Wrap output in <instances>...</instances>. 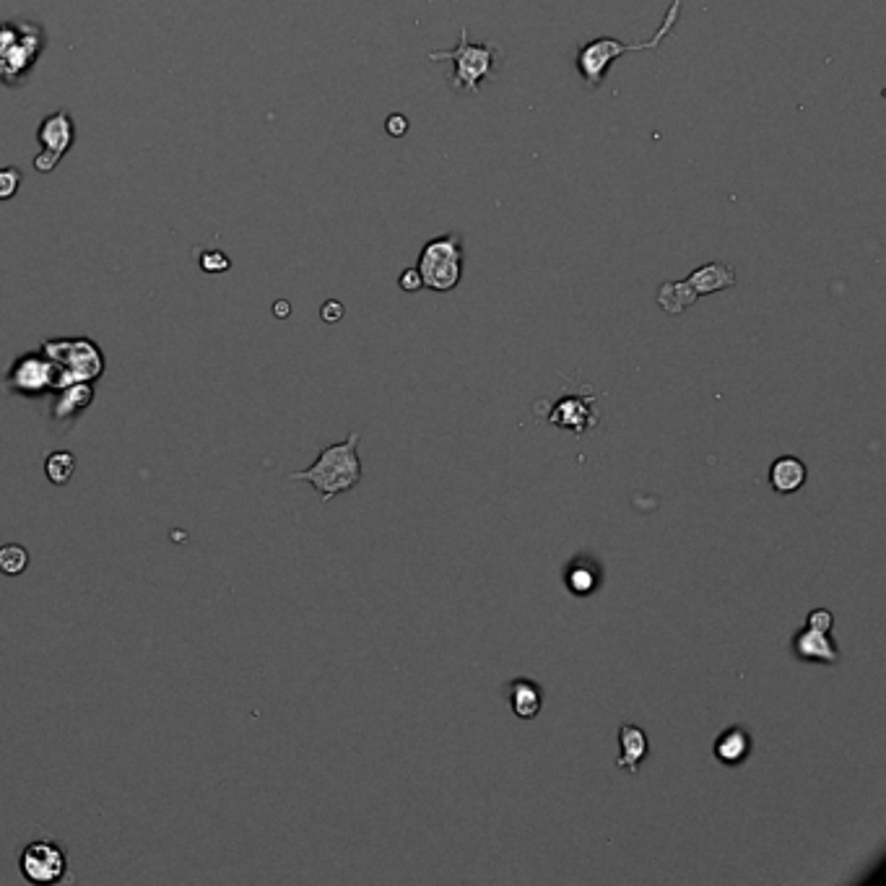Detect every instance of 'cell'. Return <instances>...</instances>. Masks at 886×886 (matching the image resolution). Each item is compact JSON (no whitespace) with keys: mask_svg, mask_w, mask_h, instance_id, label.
<instances>
[{"mask_svg":"<svg viewBox=\"0 0 886 886\" xmlns=\"http://www.w3.org/2000/svg\"><path fill=\"white\" fill-rule=\"evenodd\" d=\"M42 50V37L34 26L0 24V81L16 84Z\"/></svg>","mask_w":886,"mask_h":886,"instance_id":"6","label":"cell"},{"mask_svg":"<svg viewBox=\"0 0 886 886\" xmlns=\"http://www.w3.org/2000/svg\"><path fill=\"white\" fill-rule=\"evenodd\" d=\"M94 401V388L91 382H73L58 390V401L52 406V419L55 421H71L81 416Z\"/></svg>","mask_w":886,"mask_h":886,"instance_id":"16","label":"cell"},{"mask_svg":"<svg viewBox=\"0 0 886 886\" xmlns=\"http://www.w3.org/2000/svg\"><path fill=\"white\" fill-rule=\"evenodd\" d=\"M320 315H323L325 323H338V320L343 317L341 302H333V299H330V302H325L323 310H320Z\"/></svg>","mask_w":886,"mask_h":886,"instance_id":"27","label":"cell"},{"mask_svg":"<svg viewBox=\"0 0 886 886\" xmlns=\"http://www.w3.org/2000/svg\"><path fill=\"white\" fill-rule=\"evenodd\" d=\"M42 354L58 369V390L73 382H94L104 372V356L89 338H55L42 346Z\"/></svg>","mask_w":886,"mask_h":886,"instance_id":"4","label":"cell"},{"mask_svg":"<svg viewBox=\"0 0 886 886\" xmlns=\"http://www.w3.org/2000/svg\"><path fill=\"white\" fill-rule=\"evenodd\" d=\"M809 468L796 455H783L770 466V486L777 494H796L806 484Z\"/></svg>","mask_w":886,"mask_h":886,"instance_id":"17","label":"cell"},{"mask_svg":"<svg viewBox=\"0 0 886 886\" xmlns=\"http://www.w3.org/2000/svg\"><path fill=\"white\" fill-rule=\"evenodd\" d=\"M39 143H42V154L34 159V167L39 172H52L58 167L60 156L73 146V138H76V128H73V120L68 112H52L50 117L42 120L37 133Z\"/></svg>","mask_w":886,"mask_h":886,"instance_id":"9","label":"cell"},{"mask_svg":"<svg viewBox=\"0 0 886 886\" xmlns=\"http://www.w3.org/2000/svg\"><path fill=\"white\" fill-rule=\"evenodd\" d=\"M686 284H689V289H692L697 297H710V294L733 289V286H736V271H733V266L723 263V260H712L707 266L692 271V276L686 279Z\"/></svg>","mask_w":886,"mask_h":886,"instance_id":"12","label":"cell"},{"mask_svg":"<svg viewBox=\"0 0 886 886\" xmlns=\"http://www.w3.org/2000/svg\"><path fill=\"white\" fill-rule=\"evenodd\" d=\"M751 749H754V741H751L749 731L746 728H725L718 738H715V746H712V754L725 767H738L749 759Z\"/></svg>","mask_w":886,"mask_h":886,"instance_id":"13","label":"cell"},{"mask_svg":"<svg viewBox=\"0 0 886 886\" xmlns=\"http://www.w3.org/2000/svg\"><path fill=\"white\" fill-rule=\"evenodd\" d=\"M507 702H510V710L520 720H531L544 707V692H541V686L536 681L523 676V679H512L507 684Z\"/></svg>","mask_w":886,"mask_h":886,"instance_id":"15","label":"cell"},{"mask_svg":"<svg viewBox=\"0 0 886 886\" xmlns=\"http://www.w3.org/2000/svg\"><path fill=\"white\" fill-rule=\"evenodd\" d=\"M19 871L34 886L60 884L68 874V853L52 840L29 842L19 858Z\"/></svg>","mask_w":886,"mask_h":886,"instance_id":"7","label":"cell"},{"mask_svg":"<svg viewBox=\"0 0 886 886\" xmlns=\"http://www.w3.org/2000/svg\"><path fill=\"white\" fill-rule=\"evenodd\" d=\"M697 299L699 297L692 292V289H689V284H686V281H666V284L658 289L660 310L666 312V315H673V317L684 315V312L689 310V307H692Z\"/></svg>","mask_w":886,"mask_h":886,"instance_id":"18","label":"cell"},{"mask_svg":"<svg viewBox=\"0 0 886 886\" xmlns=\"http://www.w3.org/2000/svg\"><path fill=\"white\" fill-rule=\"evenodd\" d=\"M229 266H232V260L219 250H208V253L201 255V268L206 273H224L229 271Z\"/></svg>","mask_w":886,"mask_h":886,"instance_id":"23","label":"cell"},{"mask_svg":"<svg viewBox=\"0 0 886 886\" xmlns=\"http://www.w3.org/2000/svg\"><path fill=\"white\" fill-rule=\"evenodd\" d=\"M567 588H570L575 595L593 593V590L598 588V572H595L593 564L585 562V559L572 564L570 570H567Z\"/></svg>","mask_w":886,"mask_h":886,"instance_id":"19","label":"cell"},{"mask_svg":"<svg viewBox=\"0 0 886 886\" xmlns=\"http://www.w3.org/2000/svg\"><path fill=\"white\" fill-rule=\"evenodd\" d=\"M619 746L621 754L619 759H616V767L629 772V775H637V772H640V764L645 762L647 751H650L645 731L632 723H624L619 728Z\"/></svg>","mask_w":886,"mask_h":886,"instance_id":"14","label":"cell"},{"mask_svg":"<svg viewBox=\"0 0 886 886\" xmlns=\"http://www.w3.org/2000/svg\"><path fill=\"white\" fill-rule=\"evenodd\" d=\"M385 128H388L390 136L401 138V136H406L408 120H406V117H403V115H390V117H388V123H385Z\"/></svg>","mask_w":886,"mask_h":886,"instance_id":"26","label":"cell"},{"mask_svg":"<svg viewBox=\"0 0 886 886\" xmlns=\"http://www.w3.org/2000/svg\"><path fill=\"white\" fill-rule=\"evenodd\" d=\"M681 8H684V0H673L671 6H668L666 16H663V21H660L658 32L647 39V42H619V39L614 37H598L585 42V45L577 50L575 58L577 73H580V81H583L585 89L588 91L601 89L608 71H611V65H614L621 55H627V52L660 50V45L671 37L673 26L679 24Z\"/></svg>","mask_w":886,"mask_h":886,"instance_id":"1","label":"cell"},{"mask_svg":"<svg viewBox=\"0 0 886 886\" xmlns=\"http://www.w3.org/2000/svg\"><path fill=\"white\" fill-rule=\"evenodd\" d=\"M45 473L55 486H65L76 473V455L68 453V450L52 453L45 463Z\"/></svg>","mask_w":886,"mask_h":886,"instance_id":"20","label":"cell"},{"mask_svg":"<svg viewBox=\"0 0 886 886\" xmlns=\"http://www.w3.org/2000/svg\"><path fill=\"white\" fill-rule=\"evenodd\" d=\"M832 624H835V616L827 608H814L806 619V627L816 629V632H832Z\"/></svg>","mask_w":886,"mask_h":886,"instance_id":"24","label":"cell"},{"mask_svg":"<svg viewBox=\"0 0 886 886\" xmlns=\"http://www.w3.org/2000/svg\"><path fill=\"white\" fill-rule=\"evenodd\" d=\"M427 58L450 60L455 65L453 76L447 78L450 89L479 97L481 84H484L486 78L497 76L499 47L492 45V42H471L468 39V29L463 26L460 29V42L453 50H432L427 52Z\"/></svg>","mask_w":886,"mask_h":886,"instance_id":"3","label":"cell"},{"mask_svg":"<svg viewBox=\"0 0 886 886\" xmlns=\"http://www.w3.org/2000/svg\"><path fill=\"white\" fill-rule=\"evenodd\" d=\"M21 188V172L16 167L0 169V201H11Z\"/></svg>","mask_w":886,"mask_h":886,"instance_id":"22","label":"cell"},{"mask_svg":"<svg viewBox=\"0 0 886 886\" xmlns=\"http://www.w3.org/2000/svg\"><path fill=\"white\" fill-rule=\"evenodd\" d=\"M29 567V551L19 544L0 546V572L8 577H16Z\"/></svg>","mask_w":886,"mask_h":886,"instance_id":"21","label":"cell"},{"mask_svg":"<svg viewBox=\"0 0 886 886\" xmlns=\"http://www.w3.org/2000/svg\"><path fill=\"white\" fill-rule=\"evenodd\" d=\"M398 286H401L403 292L408 294H416L419 289H424V281H421V273L416 268H406L401 273V279H398Z\"/></svg>","mask_w":886,"mask_h":886,"instance_id":"25","label":"cell"},{"mask_svg":"<svg viewBox=\"0 0 886 886\" xmlns=\"http://www.w3.org/2000/svg\"><path fill=\"white\" fill-rule=\"evenodd\" d=\"M6 388L26 398L58 390V369L45 354H24L8 369Z\"/></svg>","mask_w":886,"mask_h":886,"instance_id":"8","label":"cell"},{"mask_svg":"<svg viewBox=\"0 0 886 886\" xmlns=\"http://www.w3.org/2000/svg\"><path fill=\"white\" fill-rule=\"evenodd\" d=\"M595 395H564L562 401H557L554 411L549 414V421L554 427L564 429V432L585 434L590 427L598 424V414H595Z\"/></svg>","mask_w":886,"mask_h":886,"instance_id":"10","label":"cell"},{"mask_svg":"<svg viewBox=\"0 0 886 886\" xmlns=\"http://www.w3.org/2000/svg\"><path fill=\"white\" fill-rule=\"evenodd\" d=\"M359 440L362 432H351L338 445H328L320 450L317 460L304 471L289 473L292 481H307L315 486L323 502H330L338 494L351 492L362 481V460H359Z\"/></svg>","mask_w":886,"mask_h":886,"instance_id":"2","label":"cell"},{"mask_svg":"<svg viewBox=\"0 0 886 886\" xmlns=\"http://www.w3.org/2000/svg\"><path fill=\"white\" fill-rule=\"evenodd\" d=\"M793 653L806 663H829L832 666L840 660V650H837L835 640L829 637V632H816L809 627H803L793 637Z\"/></svg>","mask_w":886,"mask_h":886,"instance_id":"11","label":"cell"},{"mask_svg":"<svg viewBox=\"0 0 886 886\" xmlns=\"http://www.w3.org/2000/svg\"><path fill=\"white\" fill-rule=\"evenodd\" d=\"M463 260L466 255H463L460 234H442V237L429 240L421 247L419 266H416L421 281H424V289L440 294L453 292L463 279Z\"/></svg>","mask_w":886,"mask_h":886,"instance_id":"5","label":"cell"},{"mask_svg":"<svg viewBox=\"0 0 886 886\" xmlns=\"http://www.w3.org/2000/svg\"><path fill=\"white\" fill-rule=\"evenodd\" d=\"M276 312H279V317H286V312H289V304L279 302V304H276Z\"/></svg>","mask_w":886,"mask_h":886,"instance_id":"28","label":"cell"}]
</instances>
